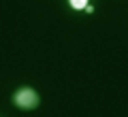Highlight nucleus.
Wrapping results in <instances>:
<instances>
[{
	"mask_svg": "<svg viewBox=\"0 0 128 117\" xmlns=\"http://www.w3.org/2000/svg\"><path fill=\"white\" fill-rule=\"evenodd\" d=\"M73 9H86L88 6V0H68Z\"/></svg>",
	"mask_w": 128,
	"mask_h": 117,
	"instance_id": "2",
	"label": "nucleus"
},
{
	"mask_svg": "<svg viewBox=\"0 0 128 117\" xmlns=\"http://www.w3.org/2000/svg\"><path fill=\"white\" fill-rule=\"evenodd\" d=\"M15 104H17L19 109H34L38 104V96L34 90H30V87H24V90H19L17 94H15Z\"/></svg>",
	"mask_w": 128,
	"mask_h": 117,
	"instance_id": "1",
	"label": "nucleus"
}]
</instances>
